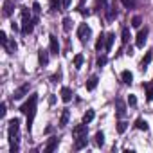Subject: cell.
<instances>
[{
  "instance_id": "obj_20",
  "label": "cell",
  "mask_w": 153,
  "mask_h": 153,
  "mask_svg": "<svg viewBox=\"0 0 153 153\" xmlns=\"http://www.w3.org/2000/svg\"><path fill=\"white\" fill-rule=\"evenodd\" d=\"M16 47H18V45H16V42H15V40H7V43L4 45V49H6L9 54H13V52L16 51Z\"/></svg>"
},
{
  "instance_id": "obj_5",
  "label": "cell",
  "mask_w": 153,
  "mask_h": 153,
  "mask_svg": "<svg viewBox=\"0 0 153 153\" xmlns=\"http://www.w3.org/2000/svg\"><path fill=\"white\" fill-rule=\"evenodd\" d=\"M29 90H31V85H29V83H24V85H20V87H18V88L13 92V96H11V97H13V101H18V99H22L24 96H27V94H29Z\"/></svg>"
},
{
  "instance_id": "obj_32",
  "label": "cell",
  "mask_w": 153,
  "mask_h": 153,
  "mask_svg": "<svg viewBox=\"0 0 153 153\" xmlns=\"http://www.w3.org/2000/svg\"><path fill=\"white\" fill-rule=\"evenodd\" d=\"M106 61H108V59H106V56H99V58H97V67H99V68H101V67H105V65H106Z\"/></svg>"
},
{
  "instance_id": "obj_38",
  "label": "cell",
  "mask_w": 153,
  "mask_h": 153,
  "mask_svg": "<svg viewBox=\"0 0 153 153\" xmlns=\"http://www.w3.org/2000/svg\"><path fill=\"white\" fill-rule=\"evenodd\" d=\"M121 2H123L126 7H131V6H133V0H121Z\"/></svg>"
},
{
  "instance_id": "obj_23",
  "label": "cell",
  "mask_w": 153,
  "mask_h": 153,
  "mask_svg": "<svg viewBox=\"0 0 153 153\" xmlns=\"http://www.w3.org/2000/svg\"><path fill=\"white\" fill-rule=\"evenodd\" d=\"M83 61H85L83 54H76V56H74V67H76V68H81V67H83Z\"/></svg>"
},
{
  "instance_id": "obj_4",
  "label": "cell",
  "mask_w": 153,
  "mask_h": 153,
  "mask_svg": "<svg viewBox=\"0 0 153 153\" xmlns=\"http://www.w3.org/2000/svg\"><path fill=\"white\" fill-rule=\"evenodd\" d=\"M78 38H79V42H81L83 45H87V43L90 42V38H92V29H90V25L81 24V25L78 27Z\"/></svg>"
},
{
  "instance_id": "obj_16",
  "label": "cell",
  "mask_w": 153,
  "mask_h": 153,
  "mask_svg": "<svg viewBox=\"0 0 153 153\" xmlns=\"http://www.w3.org/2000/svg\"><path fill=\"white\" fill-rule=\"evenodd\" d=\"M58 142H59V140H58L56 137H52V139L47 142V146H45V153H51V151H54V149L58 148Z\"/></svg>"
},
{
  "instance_id": "obj_29",
  "label": "cell",
  "mask_w": 153,
  "mask_h": 153,
  "mask_svg": "<svg viewBox=\"0 0 153 153\" xmlns=\"http://www.w3.org/2000/svg\"><path fill=\"white\" fill-rule=\"evenodd\" d=\"M146 99L149 103L153 101V85H146Z\"/></svg>"
},
{
  "instance_id": "obj_19",
  "label": "cell",
  "mask_w": 153,
  "mask_h": 153,
  "mask_svg": "<svg viewBox=\"0 0 153 153\" xmlns=\"http://www.w3.org/2000/svg\"><path fill=\"white\" fill-rule=\"evenodd\" d=\"M115 106H117V117H123V115L126 114V106H124V103H123L121 99H117V101H115Z\"/></svg>"
},
{
  "instance_id": "obj_37",
  "label": "cell",
  "mask_w": 153,
  "mask_h": 153,
  "mask_svg": "<svg viewBox=\"0 0 153 153\" xmlns=\"http://www.w3.org/2000/svg\"><path fill=\"white\" fill-rule=\"evenodd\" d=\"M0 42H2V45H6V43H7V36H6V33H4V31L0 33Z\"/></svg>"
},
{
  "instance_id": "obj_42",
  "label": "cell",
  "mask_w": 153,
  "mask_h": 153,
  "mask_svg": "<svg viewBox=\"0 0 153 153\" xmlns=\"http://www.w3.org/2000/svg\"><path fill=\"white\" fill-rule=\"evenodd\" d=\"M97 2H101V4H105V2H106V0H97Z\"/></svg>"
},
{
  "instance_id": "obj_25",
  "label": "cell",
  "mask_w": 153,
  "mask_h": 153,
  "mask_svg": "<svg viewBox=\"0 0 153 153\" xmlns=\"http://www.w3.org/2000/svg\"><path fill=\"white\" fill-rule=\"evenodd\" d=\"M94 117H96V114H94V110H87L85 112V115H83V123H92L94 121Z\"/></svg>"
},
{
  "instance_id": "obj_14",
  "label": "cell",
  "mask_w": 153,
  "mask_h": 153,
  "mask_svg": "<svg viewBox=\"0 0 153 153\" xmlns=\"http://www.w3.org/2000/svg\"><path fill=\"white\" fill-rule=\"evenodd\" d=\"M87 142H88V137H87V135H83V137H78V139H76V144H74V148H76V149H83V148L87 146Z\"/></svg>"
},
{
  "instance_id": "obj_31",
  "label": "cell",
  "mask_w": 153,
  "mask_h": 153,
  "mask_svg": "<svg viewBox=\"0 0 153 153\" xmlns=\"http://www.w3.org/2000/svg\"><path fill=\"white\" fill-rule=\"evenodd\" d=\"M51 6H52V9L56 11V9H61L63 7V4L59 2V0H51Z\"/></svg>"
},
{
  "instance_id": "obj_12",
  "label": "cell",
  "mask_w": 153,
  "mask_h": 153,
  "mask_svg": "<svg viewBox=\"0 0 153 153\" xmlns=\"http://www.w3.org/2000/svg\"><path fill=\"white\" fill-rule=\"evenodd\" d=\"M121 79H123V83L131 85V83H133V74H131L130 70H123V72H121Z\"/></svg>"
},
{
  "instance_id": "obj_35",
  "label": "cell",
  "mask_w": 153,
  "mask_h": 153,
  "mask_svg": "<svg viewBox=\"0 0 153 153\" xmlns=\"http://www.w3.org/2000/svg\"><path fill=\"white\" fill-rule=\"evenodd\" d=\"M59 79H61V70H58V72L52 76V83H58Z\"/></svg>"
},
{
  "instance_id": "obj_3",
  "label": "cell",
  "mask_w": 153,
  "mask_h": 153,
  "mask_svg": "<svg viewBox=\"0 0 153 153\" xmlns=\"http://www.w3.org/2000/svg\"><path fill=\"white\" fill-rule=\"evenodd\" d=\"M20 13H22V33H24V34H31L36 20H31V11H29V7H22Z\"/></svg>"
},
{
  "instance_id": "obj_18",
  "label": "cell",
  "mask_w": 153,
  "mask_h": 153,
  "mask_svg": "<svg viewBox=\"0 0 153 153\" xmlns=\"http://www.w3.org/2000/svg\"><path fill=\"white\" fill-rule=\"evenodd\" d=\"M135 128H137V130H144V131H148V128H149V126H148V121H146V119L139 117V119L135 121Z\"/></svg>"
},
{
  "instance_id": "obj_13",
  "label": "cell",
  "mask_w": 153,
  "mask_h": 153,
  "mask_svg": "<svg viewBox=\"0 0 153 153\" xmlns=\"http://www.w3.org/2000/svg\"><path fill=\"white\" fill-rule=\"evenodd\" d=\"M72 96H74V92H72L68 87H63V88H61V99H63V103H68V101L72 99Z\"/></svg>"
},
{
  "instance_id": "obj_22",
  "label": "cell",
  "mask_w": 153,
  "mask_h": 153,
  "mask_svg": "<svg viewBox=\"0 0 153 153\" xmlns=\"http://www.w3.org/2000/svg\"><path fill=\"white\" fill-rule=\"evenodd\" d=\"M97 81H99V79H97V76H92V78L87 81V90H94V88L97 87Z\"/></svg>"
},
{
  "instance_id": "obj_11",
  "label": "cell",
  "mask_w": 153,
  "mask_h": 153,
  "mask_svg": "<svg viewBox=\"0 0 153 153\" xmlns=\"http://www.w3.org/2000/svg\"><path fill=\"white\" fill-rule=\"evenodd\" d=\"M13 11H15V2H11V0H6V2H4V16H6V18L11 16Z\"/></svg>"
},
{
  "instance_id": "obj_8",
  "label": "cell",
  "mask_w": 153,
  "mask_h": 153,
  "mask_svg": "<svg viewBox=\"0 0 153 153\" xmlns=\"http://www.w3.org/2000/svg\"><path fill=\"white\" fill-rule=\"evenodd\" d=\"M151 59H153V51H148V52H146V56L142 58V61H140V65H139V68H140V70L144 72V70L148 68V65L151 63Z\"/></svg>"
},
{
  "instance_id": "obj_28",
  "label": "cell",
  "mask_w": 153,
  "mask_h": 153,
  "mask_svg": "<svg viewBox=\"0 0 153 153\" xmlns=\"http://www.w3.org/2000/svg\"><path fill=\"white\" fill-rule=\"evenodd\" d=\"M126 128H128V123H126V121H119V123H117V133H124Z\"/></svg>"
},
{
  "instance_id": "obj_33",
  "label": "cell",
  "mask_w": 153,
  "mask_h": 153,
  "mask_svg": "<svg viewBox=\"0 0 153 153\" xmlns=\"http://www.w3.org/2000/svg\"><path fill=\"white\" fill-rule=\"evenodd\" d=\"M140 16H133V20H131V27H140Z\"/></svg>"
},
{
  "instance_id": "obj_15",
  "label": "cell",
  "mask_w": 153,
  "mask_h": 153,
  "mask_svg": "<svg viewBox=\"0 0 153 153\" xmlns=\"http://www.w3.org/2000/svg\"><path fill=\"white\" fill-rule=\"evenodd\" d=\"M68 119H70V112L68 110H63L61 112V117H59V128H65L67 123H68Z\"/></svg>"
},
{
  "instance_id": "obj_17",
  "label": "cell",
  "mask_w": 153,
  "mask_h": 153,
  "mask_svg": "<svg viewBox=\"0 0 153 153\" xmlns=\"http://www.w3.org/2000/svg\"><path fill=\"white\" fill-rule=\"evenodd\" d=\"M105 43H106V36H105V34L101 33V34L97 36V42H96V51L99 52L101 49H105Z\"/></svg>"
},
{
  "instance_id": "obj_21",
  "label": "cell",
  "mask_w": 153,
  "mask_h": 153,
  "mask_svg": "<svg viewBox=\"0 0 153 153\" xmlns=\"http://www.w3.org/2000/svg\"><path fill=\"white\" fill-rule=\"evenodd\" d=\"M114 38H115V34H114V33L106 34V43H105V51H106V52H108V51H112V43H114Z\"/></svg>"
},
{
  "instance_id": "obj_26",
  "label": "cell",
  "mask_w": 153,
  "mask_h": 153,
  "mask_svg": "<svg viewBox=\"0 0 153 153\" xmlns=\"http://www.w3.org/2000/svg\"><path fill=\"white\" fill-rule=\"evenodd\" d=\"M94 142H96V146H103V144H105V133H103V131H97Z\"/></svg>"
},
{
  "instance_id": "obj_30",
  "label": "cell",
  "mask_w": 153,
  "mask_h": 153,
  "mask_svg": "<svg viewBox=\"0 0 153 153\" xmlns=\"http://www.w3.org/2000/svg\"><path fill=\"white\" fill-rule=\"evenodd\" d=\"M117 16V11H115V7H108V13H106V18L108 20H114Z\"/></svg>"
},
{
  "instance_id": "obj_34",
  "label": "cell",
  "mask_w": 153,
  "mask_h": 153,
  "mask_svg": "<svg viewBox=\"0 0 153 153\" xmlns=\"http://www.w3.org/2000/svg\"><path fill=\"white\" fill-rule=\"evenodd\" d=\"M128 105H130V106H135V105H137V97H135L133 94L128 96Z\"/></svg>"
},
{
  "instance_id": "obj_41",
  "label": "cell",
  "mask_w": 153,
  "mask_h": 153,
  "mask_svg": "<svg viewBox=\"0 0 153 153\" xmlns=\"http://www.w3.org/2000/svg\"><path fill=\"white\" fill-rule=\"evenodd\" d=\"M49 103H51V105H54V103H56V97H54V96H51V97H49Z\"/></svg>"
},
{
  "instance_id": "obj_6",
  "label": "cell",
  "mask_w": 153,
  "mask_h": 153,
  "mask_svg": "<svg viewBox=\"0 0 153 153\" xmlns=\"http://www.w3.org/2000/svg\"><path fill=\"white\" fill-rule=\"evenodd\" d=\"M88 133V126H87V123H81V124H76L74 126V130H72V135L78 139V137H83V135H87Z\"/></svg>"
},
{
  "instance_id": "obj_9",
  "label": "cell",
  "mask_w": 153,
  "mask_h": 153,
  "mask_svg": "<svg viewBox=\"0 0 153 153\" xmlns=\"http://www.w3.org/2000/svg\"><path fill=\"white\" fill-rule=\"evenodd\" d=\"M49 47H51V52L52 54H58L59 52V43H58V38L54 34L49 36Z\"/></svg>"
},
{
  "instance_id": "obj_2",
  "label": "cell",
  "mask_w": 153,
  "mask_h": 153,
  "mask_svg": "<svg viewBox=\"0 0 153 153\" xmlns=\"http://www.w3.org/2000/svg\"><path fill=\"white\" fill-rule=\"evenodd\" d=\"M18 131H20V119H11L7 126V140H9V149L11 153L18 151Z\"/></svg>"
},
{
  "instance_id": "obj_40",
  "label": "cell",
  "mask_w": 153,
  "mask_h": 153,
  "mask_svg": "<svg viewBox=\"0 0 153 153\" xmlns=\"http://www.w3.org/2000/svg\"><path fill=\"white\" fill-rule=\"evenodd\" d=\"M33 11H34V13H40V11H42V9H40V4H34V6H33Z\"/></svg>"
},
{
  "instance_id": "obj_7",
  "label": "cell",
  "mask_w": 153,
  "mask_h": 153,
  "mask_svg": "<svg viewBox=\"0 0 153 153\" xmlns=\"http://www.w3.org/2000/svg\"><path fill=\"white\" fill-rule=\"evenodd\" d=\"M148 27H144V29H140L139 31V34H137V40H135V45L137 47H144V43H146V40H148Z\"/></svg>"
},
{
  "instance_id": "obj_24",
  "label": "cell",
  "mask_w": 153,
  "mask_h": 153,
  "mask_svg": "<svg viewBox=\"0 0 153 153\" xmlns=\"http://www.w3.org/2000/svg\"><path fill=\"white\" fill-rule=\"evenodd\" d=\"M130 38H131L130 29H128V27H124V29H123V33H121V42H123V43H128V42H130Z\"/></svg>"
},
{
  "instance_id": "obj_10",
  "label": "cell",
  "mask_w": 153,
  "mask_h": 153,
  "mask_svg": "<svg viewBox=\"0 0 153 153\" xmlns=\"http://www.w3.org/2000/svg\"><path fill=\"white\" fill-rule=\"evenodd\" d=\"M38 63H40V67H45L49 63V52L47 51H43V49L38 51Z\"/></svg>"
},
{
  "instance_id": "obj_36",
  "label": "cell",
  "mask_w": 153,
  "mask_h": 153,
  "mask_svg": "<svg viewBox=\"0 0 153 153\" xmlns=\"http://www.w3.org/2000/svg\"><path fill=\"white\" fill-rule=\"evenodd\" d=\"M6 103H2V105H0V117H6Z\"/></svg>"
},
{
  "instance_id": "obj_1",
  "label": "cell",
  "mask_w": 153,
  "mask_h": 153,
  "mask_svg": "<svg viewBox=\"0 0 153 153\" xmlns=\"http://www.w3.org/2000/svg\"><path fill=\"white\" fill-rule=\"evenodd\" d=\"M36 103H38V96L31 94V97L20 106V112L27 115V130H33V121H34V114H36Z\"/></svg>"
},
{
  "instance_id": "obj_39",
  "label": "cell",
  "mask_w": 153,
  "mask_h": 153,
  "mask_svg": "<svg viewBox=\"0 0 153 153\" xmlns=\"http://www.w3.org/2000/svg\"><path fill=\"white\" fill-rule=\"evenodd\" d=\"M70 2H72V0H61V4H63V9H67V7L70 6Z\"/></svg>"
},
{
  "instance_id": "obj_27",
  "label": "cell",
  "mask_w": 153,
  "mask_h": 153,
  "mask_svg": "<svg viewBox=\"0 0 153 153\" xmlns=\"http://www.w3.org/2000/svg\"><path fill=\"white\" fill-rule=\"evenodd\" d=\"M70 29H72V20H70L68 16H65V18H63V31L68 33Z\"/></svg>"
}]
</instances>
